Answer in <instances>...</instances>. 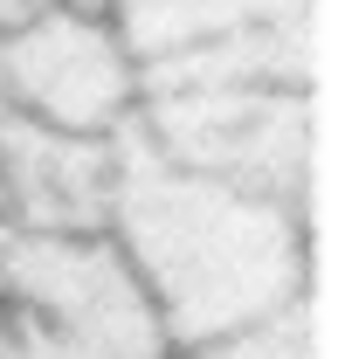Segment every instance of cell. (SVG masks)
Returning <instances> with one entry per match:
<instances>
[{
  "label": "cell",
  "instance_id": "ba28073f",
  "mask_svg": "<svg viewBox=\"0 0 345 359\" xmlns=\"http://www.w3.org/2000/svg\"><path fill=\"white\" fill-rule=\"evenodd\" d=\"M0 222H7V208H0Z\"/></svg>",
  "mask_w": 345,
  "mask_h": 359
},
{
  "label": "cell",
  "instance_id": "7a4b0ae2",
  "mask_svg": "<svg viewBox=\"0 0 345 359\" xmlns=\"http://www.w3.org/2000/svg\"><path fill=\"white\" fill-rule=\"evenodd\" d=\"M138 97L172 83H311V0H104Z\"/></svg>",
  "mask_w": 345,
  "mask_h": 359
},
{
  "label": "cell",
  "instance_id": "52a82bcc",
  "mask_svg": "<svg viewBox=\"0 0 345 359\" xmlns=\"http://www.w3.org/2000/svg\"><path fill=\"white\" fill-rule=\"evenodd\" d=\"M0 359H83V353L28 290H14L0 276Z\"/></svg>",
  "mask_w": 345,
  "mask_h": 359
},
{
  "label": "cell",
  "instance_id": "6da1fadb",
  "mask_svg": "<svg viewBox=\"0 0 345 359\" xmlns=\"http://www.w3.org/2000/svg\"><path fill=\"white\" fill-rule=\"evenodd\" d=\"M104 235L145 283L172 353L311 297L304 201L180 166L152 152L131 125L118 132Z\"/></svg>",
  "mask_w": 345,
  "mask_h": 359
},
{
  "label": "cell",
  "instance_id": "277c9868",
  "mask_svg": "<svg viewBox=\"0 0 345 359\" xmlns=\"http://www.w3.org/2000/svg\"><path fill=\"white\" fill-rule=\"evenodd\" d=\"M0 118L118 138L138 118V62L104 7L48 0L0 28Z\"/></svg>",
  "mask_w": 345,
  "mask_h": 359
},
{
  "label": "cell",
  "instance_id": "8992f818",
  "mask_svg": "<svg viewBox=\"0 0 345 359\" xmlns=\"http://www.w3.org/2000/svg\"><path fill=\"white\" fill-rule=\"evenodd\" d=\"M187 359H318V325H311V297L276 304V311L249 318L235 332H215L201 346H187Z\"/></svg>",
  "mask_w": 345,
  "mask_h": 359
},
{
  "label": "cell",
  "instance_id": "3957f363",
  "mask_svg": "<svg viewBox=\"0 0 345 359\" xmlns=\"http://www.w3.org/2000/svg\"><path fill=\"white\" fill-rule=\"evenodd\" d=\"M131 132L180 166L304 201L311 180V83H172L145 90Z\"/></svg>",
  "mask_w": 345,
  "mask_h": 359
},
{
  "label": "cell",
  "instance_id": "9c48e42d",
  "mask_svg": "<svg viewBox=\"0 0 345 359\" xmlns=\"http://www.w3.org/2000/svg\"><path fill=\"white\" fill-rule=\"evenodd\" d=\"M0 111H7V97H0Z\"/></svg>",
  "mask_w": 345,
  "mask_h": 359
},
{
  "label": "cell",
  "instance_id": "5b68a950",
  "mask_svg": "<svg viewBox=\"0 0 345 359\" xmlns=\"http://www.w3.org/2000/svg\"><path fill=\"white\" fill-rule=\"evenodd\" d=\"M118 138L0 118V208L21 228H104Z\"/></svg>",
  "mask_w": 345,
  "mask_h": 359
}]
</instances>
